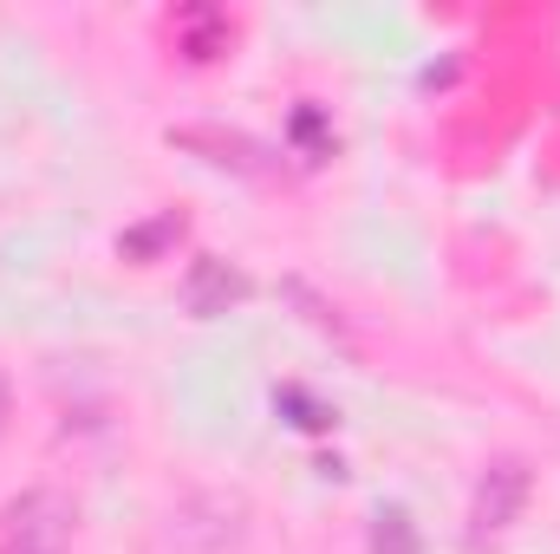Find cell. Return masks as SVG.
Returning <instances> with one entry per match:
<instances>
[{
	"label": "cell",
	"instance_id": "obj_1",
	"mask_svg": "<svg viewBox=\"0 0 560 554\" xmlns=\"http://www.w3.org/2000/svg\"><path fill=\"white\" fill-rule=\"evenodd\" d=\"M242 542H248V503L229 496V489H196L163 522L170 554H235Z\"/></svg>",
	"mask_w": 560,
	"mask_h": 554
},
{
	"label": "cell",
	"instance_id": "obj_2",
	"mask_svg": "<svg viewBox=\"0 0 560 554\" xmlns=\"http://www.w3.org/2000/svg\"><path fill=\"white\" fill-rule=\"evenodd\" d=\"M79 535V509L66 489H20L0 509V554H72Z\"/></svg>",
	"mask_w": 560,
	"mask_h": 554
},
{
	"label": "cell",
	"instance_id": "obj_3",
	"mask_svg": "<svg viewBox=\"0 0 560 554\" xmlns=\"http://www.w3.org/2000/svg\"><path fill=\"white\" fill-rule=\"evenodd\" d=\"M528 489H535V476H528L522 457H489V470L476 476V496H469V535L476 542L509 535L528 509Z\"/></svg>",
	"mask_w": 560,
	"mask_h": 554
},
{
	"label": "cell",
	"instance_id": "obj_4",
	"mask_svg": "<svg viewBox=\"0 0 560 554\" xmlns=\"http://www.w3.org/2000/svg\"><path fill=\"white\" fill-rule=\"evenodd\" d=\"M183 313L189 320H222L229 307H242L248 293H255V280L242 275L235 262H222V255H196L189 268H183Z\"/></svg>",
	"mask_w": 560,
	"mask_h": 554
},
{
	"label": "cell",
	"instance_id": "obj_5",
	"mask_svg": "<svg viewBox=\"0 0 560 554\" xmlns=\"http://www.w3.org/2000/svg\"><path fill=\"white\" fill-rule=\"evenodd\" d=\"M170 143H183V150H202V163H215V170H235V176H255V170H268V143L242 138V131H202V125H183V131H170Z\"/></svg>",
	"mask_w": 560,
	"mask_h": 554
},
{
	"label": "cell",
	"instance_id": "obj_6",
	"mask_svg": "<svg viewBox=\"0 0 560 554\" xmlns=\"http://www.w3.org/2000/svg\"><path fill=\"white\" fill-rule=\"evenodd\" d=\"M170 39H176V53H183V59L209 66V59H222V53H229L235 26H229V13H215V7H183V13L170 20Z\"/></svg>",
	"mask_w": 560,
	"mask_h": 554
},
{
	"label": "cell",
	"instance_id": "obj_7",
	"mask_svg": "<svg viewBox=\"0 0 560 554\" xmlns=\"http://www.w3.org/2000/svg\"><path fill=\"white\" fill-rule=\"evenodd\" d=\"M183 235H189V216H183V209H163V216H150V222H138V229L118 235V262L150 268V262H163Z\"/></svg>",
	"mask_w": 560,
	"mask_h": 554
},
{
	"label": "cell",
	"instance_id": "obj_8",
	"mask_svg": "<svg viewBox=\"0 0 560 554\" xmlns=\"http://www.w3.org/2000/svg\"><path fill=\"white\" fill-rule=\"evenodd\" d=\"M275 412L287 417L293 430H332V424H339V412H332V405H319L306 385H280V392H275Z\"/></svg>",
	"mask_w": 560,
	"mask_h": 554
},
{
	"label": "cell",
	"instance_id": "obj_9",
	"mask_svg": "<svg viewBox=\"0 0 560 554\" xmlns=\"http://www.w3.org/2000/svg\"><path fill=\"white\" fill-rule=\"evenodd\" d=\"M372 554H418V522H411V509L385 503V509L372 516Z\"/></svg>",
	"mask_w": 560,
	"mask_h": 554
},
{
	"label": "cell",
	"instance_id": "obj_10",
	"mask_svg": "<svg viewBox=\"0 0 560 554\" xmlns=\"http://www.w3.org/2000/svg\"><path fill=\"white\" fill-rule=\"evenodd\" d=\"M280 293L306 307V326H313V333H326V339H339V346H352V333H346V320H339V307H332V300H319V293H313L306 280H280Z\"/></svg>",
	"mask_w": 560,
	"mask_h": 554
},
{
	"label": "cell",
	"instance_id": "obj_11",
	"mask_svg": "<svg viewBox=\"0 0 560 554\" xmlns=\"http://www.w3.org/2000/svg\"><path fill=\"white\" fill-rule=\"evenodd\" d=\"M293 143L306 150V163H319V157H332V131H326V118H319L313 105H300V112H293Z\"/></svg>",
	"mask_w": 560,
	"mask_h": 554
},
{
	"label": "cell",
	"instance_id": "obj_12",
	"mask_svg": "<svg viewBox=\"0 0 560 554\" xmlns=\"http://www.w3.org/2000/svg\"><path fill=\"white\" fill-rule=\"evenodd\" d=\"M7 417H13V399H7V379H0V437H7Z\"/></svg>",
	"mask_w": 560,
	"mask_h": 554
}]
</instances>
